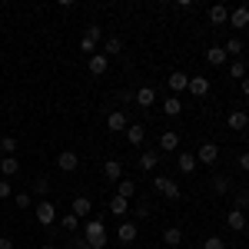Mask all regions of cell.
I'll list each match as a JSON object with an SVG mask.
<instances>
[{
  "label": "cell",
  "mask_w": 249,
  "mask_h": 249,
  "mask_svg": "<svg viewBox=\"0 0 249 249\" xmlns=\"http://www.w3.org/2000/svg\"><path fill=\"white\" fill-rule=\"evenodd\" d=\"M83 239L90 243V249H103L107 246V226H103V219H90L87 230H83Z\"/></svg>",
  "instance_id": "cell-1"
},
{
  "label": "cell",
  "mask_w": 249,
  "mask_h": 249,
  "mask_svg": "<svg viewBox=\"0 0 249 249\" xmlns=\"http://www.w3.org/2000/svg\"><path fill=\"white\" fill-rule=\"evenodd\" d=\"M153 186H156L160 193H163L166 199H173V203H176V199H183V190L176 186V179H170V176H156V183H153Z\"/></svg>",
  "instance_id": "cell-2"
},
{
  "label": "cell",
  "mask_w": 249,
  "mask_h": 249,
  "mask_svg": "<svg viewBox=\"0 0 249 249\" xmlns=\"http://www.w3.org/2000/svg\"><path fill=\"white\" fill-rule=\"evenodd\" d=\"M219 160V146L216 143H203L199 150H196V163H206V166H213Z\"/></svg>",
  "instance_id": "cell-3"
},
{
  "label": "cell",
  "mask_w": 249,
  "mask_h": 249,
  "mask_svg": "<svg viewBox=\"0 0 249 249\" xmlns=\"http://www.w3.org/2000/svg\"><path fill=\"white\" fill-rule=\"evenodd\" d=\"M126 126H130V123H126V113H123V110H113V113L107 116V130H110V133H126Z\"/></svg>",
  "instance_id": "cell-4"
},
{
  "label": "cell",
  "mask_w": 249,
  "mask_h": 249,
  "mask_svg": "<svg viewBox=\"0 0 249 249\" xmlns=\"http://www.w3.org/2000/svg\"><path fill=\"white\" fill-rule=\"evenodd\" d=\"M53 216H57V210H53V203H50V199L37 203V223H40V226H50V223H53Z\"/></svg>",
  "instance_id": "cell-5"
},
{
  "label": "cell",
  "mask_w": 249,
  "mask_h": 249,
  "mask_svg": "<svg viewBox=\"0 0 249 249\" xmlns=\"http://www.w3.org/2000/svg\"><path fill=\"white\" fill-rule=\"evenodd\" d=\"M103 176H107V183H120L123 179V163L120 160H107L103 163Z\"/></svg>",
  "instance_id": "cell-6"
},
{
  "label": "cell",
  "mask_w": 249,
  "mask_h": 249,
  "mask_svg": "<svg viewBox=\"0 0 249 249\" xmlns=\"http://www.w3.org/2000/svg\"><path fill=\"white\" fill-rule=\"evenodd\" d=\"M57 166H60L63 173H73V170L80 166V156L73 153V150H63V153L57 156Z\"/></svg>",
  "instance_id": "cell-7"
},
{
  "label": "cell",
  "mask_w": 249,
  "mask_h": 249,
  "mask_svg": "<svg viewBox=\"0 0 249 249\" xmlns=\"http://www.w3.org/2000/svg\"><path fill=\"white\" fill-rule=\"evenodd\" d=\"M166 83H170V90H173V93H183V90L190 87V77H186L183 70H173V73H170V80H166Z\"/></svg>",
  "instance_id": "cell-8"
},
{
  "label": "cell",
  "mask_w": 249,
  "mask_h": 249,
  "mask_svg": "<svg viewBox=\"0 0 249 249\" xmlns=\"http://www.w3.org/2000/svg\"><path fill=\"white\" fill-rule=\"evenodd\" d=\"M160 150H163V153H173V150H179V133H173V130L160 133Z\"/></svg>",
  "instance_id": "cell-9"
},
{
  "label": "cell",
  "mask_w": 249,
  "mask_h": 249,
  "mask_svg": "<svg viewBox=\"0 0 249 249\" xmlns=\"http://www.w3.org/2000/svg\"><path fill=\"white\" fill-rule=\"evenodd\" d=\"M90 210H93L90 196H77V199H73V206H70V213H73L77 219H83V216H90Z\"/></svg>",
  "instance_id": "cell-10"
},
{
  "label": "cell",
  "mask_w": 249,
  "mask_h": 249,
  "mask_svg": "<svg viewBox=\"0 0 249 249\" xmlns=\"http://www.w3.org/2000/svg\"><path fill=\"white\" fill-rule=\"evenodd\" d=\"M206 17H210V23H216V27H219V23H226V20H230V10H226L223 3H213L210 10H206Z\"/></svg>",
  "instance_id": "cell-11"
},
{
  "label": "cell",
  "mask_w": 249,
  "mask_h": 249,
  "mask_svg": "<svg viewBox=\"0 0 249 249\" xmlns=\"http://www.w3.org/2000/svg\"><path fill=\"white\" fill-rule=\"evenodd\" d=\"M143 136H146L143 123H130V126H126V143H130V146H140V143H143Z\"/></svg>",
  "instance_id": "cell-12"
},
{
  "label": "cell",
  "mask_w": 249,
  "mask_h": 249,
  "mask_svg": "<svg viewBox=\"0 0 249 249\" xmlns=\"http://www.w3.org/2000/svg\"><path fill=\"white\" fill-rule=\"evenodd\" d=\"M193 96H206L210 93V80L206 77H190V87H186Z\"/></svg>",
  "instance_id": "cell-13"
},
{
  "label": "cell",
  "mask_w": 249,
  "mask_h": 249,
  "mask_svg": "<svg viewBox=\"0 0 249 249\" xmlns=\"http://www.w3.org/2000/svg\"><path fill=\"white\" fill-rule=\"evenodd\" d=\"M136 103H140L143 110L153 107V103H156V90H153V87H140V90H136Z\"/></svg>",
  "instance_id": "cell-14"
},
{
  "label": "cell",
  "mask_w": 249,
  "mask_h": 249,
  "mask_svg": "<svg viewBox=\"0 0 249 249\" xmlns=\"http://www.w3.org/2000/svg\"><path fill=\"white\" fill-rule=\"evenodd\" d=\"M230 130H239V133H246V126H249V116L243 113V110H236V113H230Z\"/></svg>",
  "instance_id": "cell-15"
},
{
  "label": "cell",
  "mask_w": 249,
  "mask_h": 249,
  "mask_svg": "<svg viewBox=\"0 0 249 249\" xmlns=\"http://www.w3.org/2000/svg\"><path fill=\"white\" fill-rule=\"evenodd\" d=\"M156 163H160V153H156V150H146V153L140 156V170L143 173H153Z\"/></svg>",
  "instance_id": "cell-16"
},
{
  "label": "cell",
  "mask_w": 249,
  "mask_h": 249,
  "mask_svg": "<svg viewBox=\"0 0 249 249\" xmlns=\"http://www.w3.org/2000/svg\"><path fill=\"white\" fill-rule=\"evenodd\" d=\"M176 166H179V173L190 176V173L196 170V153H179V156H176Z\"/></svg>",
  "instance_id": "cell-17"
},
{
  "label": "cell",
  "mask_w": 249,
  "mask_h": 249,
  "mask_svg": "<svg viewBox=\"0 0 249 249\" xmlns=\"http://www.w3.org/2000/svg\"><path fill=\"white\" fill-rule=\"evenodd\" d=\"M0 173H3V179H10V176L20 173V163L14 160V156H3V160H0Z\"/></svg>",
  "instance_id": "cell-18"
},
{
  "label": "cell",
  "mask_w": 249,
  "mask_h": 249,
  "mask_svg": "<svg viewBox=\"0 0 249 249\" xmlns=\"http://www.w3.org/2000/svg\"><path fill=\"white\" fill-rule=\"evenodd\" d=\"M226 223H230V230H232V232H243V230H246V213L232 210L230 216H226Z\"/></svg>",
  "instance_id": "cell-19"
},
{
  "label": "cell",
  "mask_w": 249,
  "mask_h": 249,
  "mask_svg": "<svg viewBox=\"0 0 249 249\" xmlns=\"http://www.w3.org/2000/svg\"><path fill=\"white\" fill-rule=\"evenodd\" d=\"M87 67H90V73H93V77H103V73H107V57H103V53H93Z\"/></svg>",
  "instance_id": "cell-20"
},
{
  "label": "cell",
  "mask_w": 249,
  "mask_h": 249,
  "mask_svg": "<svg viewBox=\"0 0 249 249\" xmlns=\"http://www.w3.org/2000/svg\"><path fill=\"white\" fill-rule=\"evenodd\" d=\"M163 243H166V246H179V243H183V230H179V226H166V230H163Z\"/></svg>",
  "instance_id": "cell-21"
},
{
  "label": "cell",
  "mask_w": 249,
  "mask_h": 249,
  "mask_svg": "<svg viewBox=\"0 0 249 249\" xmlns=\"http://www.w3.org/2000/svg\"><path fill=\"white\" fill-rule=\"evenodd\" d=\"M230 23L232 27H246L249 23V7H236V10H230Z\"/></svg>",
  "instance_id": "cell-22"
},
{
  "label": "cell",
  "mask_w": 249,
  "mask_h": 249,
  "mask_svg": "<svg viewBox=\"0 0 249 249\" xmlns=\"http://www.w3.org/2000/svg\"><path fill=\"white\" fill-rule=\"evenodd\" d=\"M163 113H166V116H179V113H183L179 96H166V100H163Z\"/></svg>",
  "instance_id": "cell-23"
},
{
  "label": "cell",
  "mask_w": 249,
  "mask_h": 249,
  "mask_svg": "<svg viewBox=\"0 0 249 249\" xmlns=\"http://www.w3.org/2000/svg\"><path fill=\"white\" fill-rule=\"evenodd\" d=\"M116 236H120V243H133L136 239V223H120Z\"/></svg>",
  "instance_id": "cell-24"
},
{
  "label": "cell",
  "mask_w": 249,
  "mask_h": 249,
  "mask_svg": "<svg viewBox=\"0 0 249 249\" xmlns=\"http://www.w3.org/2000/svg\"><path fill=\"white\" fill-rule=\"evenodd\" d=\"M133 193H136V183H133V179H120V183H116V196L133 199Z\"/></svg>",
  "instance_id": "cell-25"
},
{
  "label": "cell",
  "mask_w": 249,
  "mask_h": 249,
  "mask_svg": "<svg viewBox=\"0 0 249 249\" xmlns=\"http://www.w3.org/2000/svg\"><path fill=\"white\" fill-rule=\"evenodd\" d=\"M246 73H249V67L243 63V60H232V63H230V77L232 80H239V83H243V80H246Z\"/></svg>",
  "instance_id": "cell-26"
},
{
  "label": "cell",
  "mask_w": 249,
  "mask_h": 249,
  "mask_svg": "<svg viewBox=\"0 0 249 249\" xmlns=\"http://www.w3.org/2000/svg\"><path fill=\"white\" fill-rule=\"evenodd\" d=\"M110 213H116V216H126V213H130V199L113 196V199H110Z\"/></svg>",
  "instance_id": "cell-27"
},
{
  "label": "cell",
  "mask_w": 249,
  "mask_h": 249,
  "mask_svg": "<svg viewBox=\"0 0 249 249\" xmlns=\"http://www.w3.org/2000/svg\"><path fill=\"white\" fill-rule=\"evenodd\" d=\"M206 60H210L213 67H219V63H226V50L223 47H210L206 50Z\"/></svg>",
  "instance_id": "cell-28"
},
{
  "label": "cell",
  "mask_w": 249,
  "mask_h": 249,
  "mask_svg": "<svg viewBox=\"0 0 249 249\" xmlns=\"http://www.w3.org/2000/svg\"><path fill=\"white\" fill-rule=\"evenodd\" d=\"M120 50H123V40H120V37H107V43H103V57L120 53Z\"/></svg>",
  "instance_id": "cell-29"
},
{
  "label": "cell",
  "mask_w": 249,
  "mask_h": 249,
  "mask_svg": "<svg viewBox=\"0 0 249 249\" xmlns=\"http://www.w3.org/2000/svg\"><path fill=\"white\" fill-rule=\"evenodd\" d=\"M17 150V140L14 136H0V156H14Z\"/></svg>",
  "instance_id": "cell-30"
},
{
  "label": "cell",
  "mask_w": 249,
  "mask_h": 249,
  "mask_svg": "<svg viewBox=\"0 0 249 249\" xmlns=\"http://www.w3.org/2000/svg\"><path fill=\"white\" fill-rule=\"evenodd\" d=\"M14 203H17L20 210H30V206H34V196H30V193H14Z\"/></svg>",
  "instance_id": "cell-31"
},
{
  "label": "cell",
  "mask_w": 249,
  "mask_h": 249,
  "mask_svg": "<svg viewBox=\"0 0 249 249\" xmlns=\"http://www.w3.org/2000/svg\"><path fill=\"white\" fill-rule=\"evenodd\" d=\"M223 50H226V57H230V53H236V57H239V53H243V40H239V37L226 40V47H223Z\"/></svg>",
  "instance_id": "cell-32"
},
{
  "label": "cell",
  "mask_w": 249,
  "mask_h": 249,
  "mask_svg": "<svg viewBox=\"0 0 249 249\" xmlns=\"http://www.w3.org/2000/svg\"><path fill=\"white\" fill-rule=\"evenodd\" d=\"M213 190L219 193V196H226V193H230V179H226V176H216V179H213Z\"/></svg>",
  "instance_id": "cell-33"
},
{
  "label": "cell",
  "mask_w": 249,
  "mask_h": 249,
  "mask_svg": "<svg viewBox=\"0 0 249 249\" xmlns=\"http://www.w3.org/2000/svg\"><path fill=\"white\" fill-rule=\"evenodd\" d=\"M60 226H63V230H67V232H73V230H77V226H80V219H77V216H73V213H67V216L60 219Z\"/></svg>",
  "instance_id": "cell-34"
},
{
  "label": "cell",
  "mask_w": 249,
  "mask_h": 249,
  "mask_svg": "<svg viewBox=\"0 0 249 249\" xmlns=\"http://www.w3.org/2000/svg\"><path fill=\"white\" fill-rule=\"evenodd\" d=\"M83 37H90L96 43V40L103 37V27H100V23H90V27H87V34H83Z\"/></svg>",
  "instance_id": "cell-35"
},
{
  "label": "cell",
  "mask_w": 249,
  "mask_h": 249,
  "mask_svg": "<svg viewBox=\"0 0 249 249\" xmlns=\"http://www.w3.org/2000/svg\"><path fill=\"white\" fill-rule=\"evenodd\" d=\"M203 249H226V239H219V236H210V239L203 243Z\"/></svg>",
  "instance_id": "cell-36"
},
{
  "label": "cell",
  "mask_w": 249,
  "mask_h": 249,
  "mask_svg": "<svg viewBox=\"0 0 249 249\" xmlns=\"http://www.w3.org/2000/svg\"><path fill=\"white\" fill-rule=\"evenodd\" d=\"M7 196H14V186H10V179L0 176V199H7Z\"/></svg>",
  "instance_id": "cell-37"
},
{
  "label": "cell",
  "mask_w": 249,
  "mask_h": 249,
  "mask_svg": "<svg viewBox=\"0 0 249 249\" xmlns=\"http://www.w3.org/2000/svg\"><path fill=\"white\" fill-rule=\"evenodd\" d=\"M93 47H96V43L90 37H80V50H83V53H93Z\"/></svg>",
  "instance_id": "cell-38"
},
{
  "label": "cell",
  "mask_w": 249,
  "mask_h": 249,
  "mask_svg": "<svg viewBox=\"0 0 249 249\" xmlns=\"http://www.w3.org/2000/svg\"><path fill=\"white\" fill-rule=\"evenodd\" d=\"M50 190V183H47V179H43V176H40L37 183H34V193H47Z\"/></svg>",
  "instance_id": "cell-39"
},
{
  "label": "cell",
  "mask_w": 249,
  "mask_h": 249,
  "mask_svg": "<svg viewBox=\"0 0 249 249\" xmlns=\"http://www.w3.org/2000/svg\"><path fill=\"white\" fill-rule=\"evenodd\" d=\"M246 206H249V203H246V196H243V193H236V210L243 213V210H246Z\"/></svg>",
  "instance_id": "cell-40"
},
{
  "label": "cell",
  "mask_w": 249,
  "mask_h": 249,
  "mask_svg": "<svg viewBox=\"0 0 249 249\" xmlns=\"http://www.w3.org/2000/svg\"><path fill=\"white\" fill-rule=\"evenodd\" d=\"M176 7H179V10H193L196 3H193V0H176Z\"/></svg>",
  "instance_id": "cell-41"
},
{
  "label": "cell",
  "mask_w": 249,
  "mask_h": 249,
  "mask_svg": "<svg viewBox=\"0 0 249 249\" xmlns=\"http://www.w3.org/2000/svg\"><path fill=\"white\" fill-rule=\"evenodd\" d=\"M239 170H249V153H239Z\"/></svg>",
  "instance_id": "cell-42"
},
{
  "label": "cell",
  "mask_w": 249,
  "mask_h": 249,
  "mask_svg": "<svg viewBox=\"0 0 249 249\" xmlns=\"http://www.w3.org/2000/svg\"><path fill=\"white\" fill-rule=\"evenodd\" d=\"M0 249H14V239H7V236H0Z\"/></svg>",
  "instance_id": "cell-43"
},
{
  "label": "cell",
  "mask_w": 249,
  "mask_h": 249,
  "mask_svg": "<svg viewBox=\"0 0 249 249\" xmlns=\"http://www.w3.org/2000/svg\"><path fill=\"white\" fill-rule=\"evenodd\" d=\"M73 249H90V243H87V239H77V243H73Z\"/></svg>",
  "instance_id": "cell-44"
},
{
  "label": "cell",
  "mask_w": 249,
  "mask_h": 249,
  "mask_svg": "<svg viewBox=\"0 0 249 249\" xmlns=\"http://www.w3.org/2000/svg\"><path fill=\"white\" fill-rule=\"evenodd\" d=\"M239 90H243V96H249V80H243V83H239Z\"/></svg>",
  "instance_id": "cell-45"
},
{
  "label": "cell",
  "mask_w": 249,
  "mask_h": 249,
  "mask_svg": "<svg viewBox=\"0 0 249 249\" xmlns=\"http://www.w3.org/2000/svg\"><path fill=\"white\" fill-rule=\"evenodd\" d=\"M40 249H57V246H53V243H43V246H40Z\"/></svg>",
  "instance_id": "cell-46"
},
{
  "label": "cell",
  "mask_w": 249,
  "mask_h": 249,
  "mask_svg": "<svg viewBox=\"0 0 249 249\" xmlns=\"http://www.w3.org/2000/svg\"><path fill=\"white\" fill-rule=\"evenodd\" d=\"M243 196H246V203H249V190H246V193H243Z\"/></svg>",
  "instance_id": "cell-47"
},
{
  "label": "cell",
  "mask_w": 249,
  "mask_h": 249,
  "mask_svg": "<svg viewBox=\"0 0 249 249\" xmlns=\"http://www.w3.org/2000/svg\"><path fill=\"white\" fill-rule=\"evenodd\" d=\"M246 140H249V126H246Z\"/></svg>",
  "instance_id": "cell-48"
},
{
  "label": "cell",
  "mask_w": 249,
  "mask_h": 249,
  "mask_svg": "<svg viewBox=\"0 0 249 249\" xmlns=\"http://www.w3.org/2000/svg\"><path fill=\"white\" fill-rule=\"evenodd\" d=\"M0 160H3V156H0Z\"/></svg>",
  "instance_id": "cell-49"
}]
</instances>
